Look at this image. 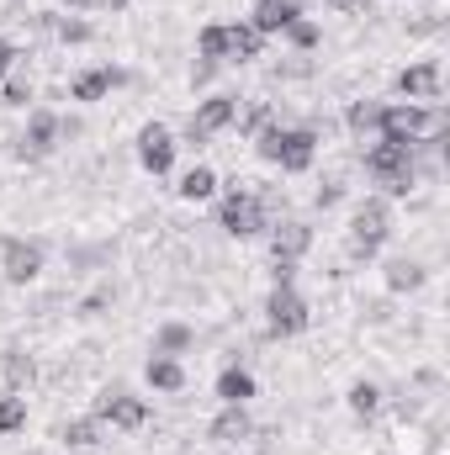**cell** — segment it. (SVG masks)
I'll use <instances>...</instances> for the list:
<instances>
[{
    "label": "cell",
    "instance_id": "obj_7",
    "mask_svg": "<svg viewBox=\"0 0 450 455\" xmlns=\"http://www.w3.org/2000/svg\"><path fill=\"white\" fill-rule=\"evenodd\" d=\"M318 154V132L313 127H281V143H276V164L286 175H302Z\"/></svg>",
    "mask_w": 450,
    "mask_h": 455
},
{
    "label": "cell",
    "instance_id": "obj_35",
    "mask_svg": "<svg viewBox=\"0 0 450 455\" xmlns=\"http://www.w3.org/2000/svg\"><path fill=\"white\" fill-rule=\"evenodd\" d=\"M64 5H91V0H64Z\"/></svg>",
    "mask_w": 450,
    "mask_h": 455
},
{
    "label": "cell",
    "instance_id": "obj_32",
    "mask_svg": "<svg viewBox=\"0 0 450 455\" xmlns=\"http://www.w3.org/2000/svg\"><path fill=\"white\" fill-rule=\"evenodd\" d=\"M265 122H270V107H265V101H254V107H249V116H244V127H249V132H260Z\"/></svg>",
    "mask_w": 450,
    "mask_h": 455
},
{
    "label": "cell",
    "instance_id": "obj_15",
    "mask_svg": "<svg viewBox=\"0 0 450 455\" xmlns=\"http://www.w3.org/2000/svg\"><path fill=\"white\" fill-rule=\"evenodd\" d=\"M260 48H265V37L249 21H233L228 27V64H249V59H260Z\"/></svg>",
    "mask_w": 450,
    "mask_h": 455
},
{
    "label": "cell",
    "instance_id": "obj_21",
    "mask_svg": "<svg viewBox=\"0 0 450 455\" xmlns=\"http://www.w3.org/2000/svg\"><path fill=\"white\" fill-rule=\"evenodd\" d=\"M197 48H202V59H207V64H228V27H223V21H213V27H202V37H197Z\"/></svg>",
    "mask_w": 450,
    "mask_h": 455
},
{
    "label": "cell",
    "instance_id": "obj_22",
    "mask_svg": "<svg viewBox=\"0 0 450 455\" xmlns=\"http://www.w3.org/2000/svg\"><path fill=\"white\" fill-rule=\"evenodd\" d=\"M64 445H75V451L101 445V419H75V424H64Z\"/></svg>",
    "mask_w": 450,
    "mask_h": 455
},
{
    "label": "cell",
    "instance_id": "obj_25",
    "mask_svg": "<svg viewBox=\"0 0 450 455\" xmlns=\"http://www.w3.org/2000/svg\"><path fill=\"white\" fill-rule=\"evenodd\" d=\"M376 127H382V101H355V107H350V132L366 138V132H376Z\"/></svg>",
    "mask_w": 450,
    "mask_h": 455
},
{
    "label": "cell",
    "instance_id": "obj_23",
    "mask_svg": "<svg viewBox=\"0 0 450 455\" xmlns=\"http://www.w3.org/2000/svg\"><path fill=\"white\" fill-rule=\"evenodd\" d=\"M16 429H27V397L5 392L0 397V435H16Z\"/></svg>",
    "mask_w": 450,
    "mask_h": 455
},
{
    "label": "cell",
    "instance_id": "obj_18",
    "mask_svg": "<svg viewBox=\"0 0 450 455\" xmlns=\"http://www.w3.org/2000/svg\"><path fill=\"white\" fill-rule=\"evenodd\" d=\"M149 387H159V392H181V387H186V365H181L175 355H154V360H149Z\"/></svg>",
    "mask_w": 450,
    "mask_h": 455
},
{
    "label": "cell",
    "instance_id": "obj_10",
    "mask_svg": "<svg viewBox=\"0 0 450 455\" xmlns=\"http://www.w3.org/2000/svg\"><path fill=\"white\" fill-rule=\"evenodd\" d=\"M233 122H238V101H233V96H207V101L191 112V138H218Z\"/></svg>",
    "mask_w": 450,
    "mask_h": 455
},
{
    "label": "cell",
    "instance_id": "obj_30",
    "mask_svg": "<svg viewBox=\"0 0 450 455\" xmlns=\"http://www.w3.org/2000/svg\"><path fill=\"white\" fill-rule=\"evenodd\" d=\"M0 101H5V107H27V101H32V85H21V80H11V85L0 91Z\"/></svg>",
    "mask_w": 450,
    "mask_h": 455
},
{
    "label": "cell",
    "instance_id": "obj_17",
    "mask_svg": "<svg viewBox=\"0 0 450 455\" xmlns=\"http://www.w3.org/2000/svg\"><path fill=\"white\" fill-rule=\"evenodd\" d=\"M207 435H213V445H238V440H249V413H244V408H223Z\"/></svg>",
    "mask_w": 450,
    "mask_h": 455
},
{
    "label": "cell",
    "instance_id": "obj_24",
    "mask_svg": "<svg viewBox=\"0 0 450 455\" xmlns=\"http://www.w3.org/2000/svg\"><path fill=\"white\" fill-rule=\"evenodd\" d=\"M419 281H424V270H419L414 259H392V265H387V286H392V291H414Z\"/></svg>",
    "mask_w": 450,
    "mask_h": 455
},
{
    "label": "cell",
    "instance_id": "obj_8",
    "mask_svg": "<svg viewBox=\"0 0 450 455\" xmlns=\"http://www.w3.org/2000/svg\"><path fill=\"white\" fill-rule=\"evenodd\" d=\"M0 270H5L11 286H27V281H37V270H43V249L27 243V238H5V243H0Z\"/></svg>",
    "mask_w": 450,
    "mask_h": 455
},
{
    "label": "cell",
    "instance_id": "obj_4",
    "mask_svg": "<svg viewBox=\"0 0 450 455\" xmlns=\"http://www.w3.org/2000/svg\"><path fill=\"white\" fill-rule=\"evenodd\" d=\"M440 127V116L430 112V107H419V101H403V107H382V127H376V138H398V143H419L424 132H435Z\"/></svg>",
    "mask_w": 450,
    "mask_h": 455
},
{
    "label": "cell",
    "instance_id": "obj_31",
    "mask_svg": "<svg viewBox=\"0 0 450 455\" xmlns=\"http://www.w3.org/2000/svg\"><path fill=\"white\" fill-rule=\"evenodd\" d=\"M5 376H11V381H27V376H32V365H27L16 349H11V355H5Z\"/></svg>",
    "mask_w": 450,
    "mask_h": 455
},
{
    "label": "cell",
    "instance_id": "obj_19",
    "mask_svg": "<svg viewBox=\"0 0 450 455\" xmlns=\"http://www.w3.org/2000/svg\"><path fill=\"white\" fill-rule=\"evenodd\" d=\"M53 138H59V116L53 112H32L27 116V143H32V154H48Z\"/></svg>",
    "mask_w": 450,
    "mask_h": 455
},
{
    "label": "cell",
    "instance_id": "obj_28",
    "mask_svg": "<svg viewBox=\"0 0 450 455\" xmlns=\"http://www.w3.org/2000/svg\"><path fill=\"white\" fill-rule=\"evenodd\" d=\"M53 32L64 43H91V21H53Z\"/></svg>",
    "mask_w": 450,
    "mask_h": 455
},
{
    "label": "cell",
    "instance_id": "obj_27",
    "mask_svg": "<svg viewBox=\"0 0 450 455\" xmlns=\"http://www.w3.org/2000/svg\"><path fill=\"white\" fill-rule=\"evenodd\" d=\"M181 349H191V329L186 323H165L159 329V355H181Z\"/></svg>",
    "mask_w": 450,
    "mask_h": 455
},
{
    "label": "cell",
    "instance_id": "obj_3",
    "mask_svg": "<svg viewBox=\"0 0 450 455\" xmlns=\"http://www.w3.org/2000/svg\"><path fill=\"white\" fill-rule=\"evenodd\" d=\"M387 233H392V212H387V202H382V196L360 202L355 218H350V254H355V259H371V254L387 243Z\"/></svg>",
    "mask_w": 450,
    "mask_h": 455
},
{
    "label": "cell",
    "instance_id": "obj_26",
    "mask_svg": "<svg viewBox=\"0 0 450 455\" xmlns=\"http://www.w3.org/2000/svg\"><path fill=\"white\" fill-rule=\"evenodd\" d=\"M376 403H382V392H376L371 381H355V387H350V408H355L360 419H371V413H376Z\"/></svg>",
    "mask_w": 450,
    "mask_h": 455
},
{
    "label": "cell",
    "instance_id": "obj_34",
    "mask_svg": "<svg viewBox=\"0 0 450 455\" xmlns=\"http://www.w3.org/2000/svg\"><path fill=\"white\" fill-rule=\"evenodd\" d=\"M334 11H366V0H329Z\"/></svg>",
    "mask_w": 450,
    "mask_h": 455
},
{
    "label": "cell",
    "instance_id": "obj_33",
    "mask_svg": "<svg viewBox=\"0 0 450 455\" xmlns=\"http://www.w3.org/2000/svg\"><path fill=\"white\" fill-rule=\"evenodd\" d=\"M11 64H16V43H11V37H0V75H5Z\"/></svg>",
    "mask_w": 450,
    "mask_h": 455
},
{
    "label": "cell",
    "instance_id": "obj_14",
    "mask_svg": "<svg viewBox=\"0 0 450 455\" xmlns=\"http://www.w3.org/2000/svg\"><path fill=\"white\" fill-rule=\"evenodd\" d=\"M297 16H302V5H297V0H260V5H254V21H249V27H254V32L265 37V32H286V27H292Z\"/></svg>",
    "mask_w": 450,
    "mask_h": 455
},
{
    "label": "cell",
    "instance_id": "obj_9",
    "mask_svg": "<svg viewBox=\"0 0 450 455\" xmlns=\"http://www.w3.org/2000/svg\"><path fill=\"white\" fill-rule=\"evenodd\" d=\"M96 419L112 424V429H143V424H149V403L133 397V392H107V397L96 403Z\"/></svg>",
    "mask_w": 450,
    "mask_h": 455
},
{
    "label": "cell",
    "instance_id": "obj_1",
    "mask_svg": "<svg viewBox=\"0 0 450 455\" xmlns=\"http://www.w3.org/2000/svg\"><path fill=\"white\" fill-rule=\"evenodd\" d=\"M366 170H371L392 196H408V186H414V143L376 138V143L366 148Z\"/></svg>",
    "mask_w": 450,
    "mask_h": 455
},
{
    "label": "cell",
    "instance_id": "obj_5",
    "mask_svg": "<svg viewBox=\"0 0 450 455\" xmlns=\"http://www.w3.org/2000/svg\"><path fill=\"white\" fill-rule=\"evenodd\" d=\"M265 318H270V334L276 339H292L308 329V302L297 297V286H276L270 302H265Z\"/></svg>",
    "mask_w": 450,
    "mask_h": 455
},
{
    "label": "cell",
    "instance_id": "obj_13",
    "mask_svg": "<svg viewBox=\"0 0 450 455\" xmlns=\"http://www.w3.org/2000/svg\"><path fill=\"white\" fill-rule=\"evenodd\" d=\"M117 85H127V75L112 69V64H101V69H85V75L69 85V96H75V101H101V96H112Z\"/></svg>",
    "mask_w": 450,
    "mask_h": 455
},
{
    "label": "cell",
    "instance_id": "obj_29",
    "mask_svg": "<svg viewBox=\"0 0 450 455\" xmlns=\"http://www.w3.org/2000/svg\"><path fill=\"white\" fill-rule=\"evenodd\" d=\"M286 37H292V43H297V48H313V43H318V27H313V21H302V16H297V21H292V27H286Z\"/></svg>",
    "mask_w": 450,
    "mask_h": 455
},
{
    "label": "cell",
    "instance_id": "obj_2",
    "mask_svg": "<svg viewBox=\"0 0 450 455\" xmlns=\"http://www.w3.org/2000/svg\"><path fill=\"white\" fill-rule=\"evenodd\" d=\"M218 223H223V233H233V238H254V233L270 228V202H265L260 191H249V186H233L223 196Z\"/></svg>",
    "mask_w": 450,
    "mask_h": 455
},
{
    "label": "cell",
    "instance_id": "obj_6",
    "mask_svg": "<svg viewBox=\"0 0 450 455\" xmlns=\"http://www.w3.org/2000/svg\"><path fill=\"white\" fill-rule=\"evenodd\" d=\"M138 164H143L149 175H170V164H175V138H170L165 122H149V127L138 132Z\"/></svg>",
    "mask_w": 450,
    "mask_h": 455
},
{
    "label": "cell",
    "instance_id": "obj_11",
    "mask_svg": "<svg viewBox=\"0 0 450 455\" xmlns=\"http://www.w3.org/2000/svg\"><path fill=\"white\" fill-rule=\"evenodd\" d=\"M308 249H313V228H308V223L286 218V223L270 228V259H286V265H297Z\"/></svg>",
    "mask_w": 450,
    "mask_h": 455
},
{
    "label": "cell",
    "instance_id": "obj_20",
    "mask_svg": "<svg viewBox=\"0 0 450 455\" xmlns=\"http://www.w3.org/2000/svg\"><path fill=\"white\" fill-rule=\"evenodd\" d=\"M213 191H218V170H207V164L186 170V180H181V196H186V202H207Z\"/></svg>",
    "mask_w": 450,
    "mask_h": 455
},
{
    "label": "cell",
    "instance_id": "obj_16",
    "mask_svg": "<svg viewBox=\"0 0 450 455\" xmlns=\"http://www.w3.org/2000/svg\"><path fill=\"white\" fill-rule=\"evenodd\" d=\"M218 397H223L228 408H244V403L254 397V376H249L244 365H228L223 376H218Z\"/></svg>",
    "mask_w": 450,
    "mask_h": 455
},
{
    "label": "cell",
    "instance_id": "obj_12",
    "mask_svg": "<svg viewBox=\"0 0 450 455\" xmlns=\"http://www.w3.org/2000/svg\"><path fill=\"white\" fill-rule=\"evenodd\" d=\"M398 91L408 96V101H440V91H446V75H440V64H414V69H403L398 75Z\"/></svg>",
    "mask_w": 450,
    "mask_h": 455
}]
</instances>
